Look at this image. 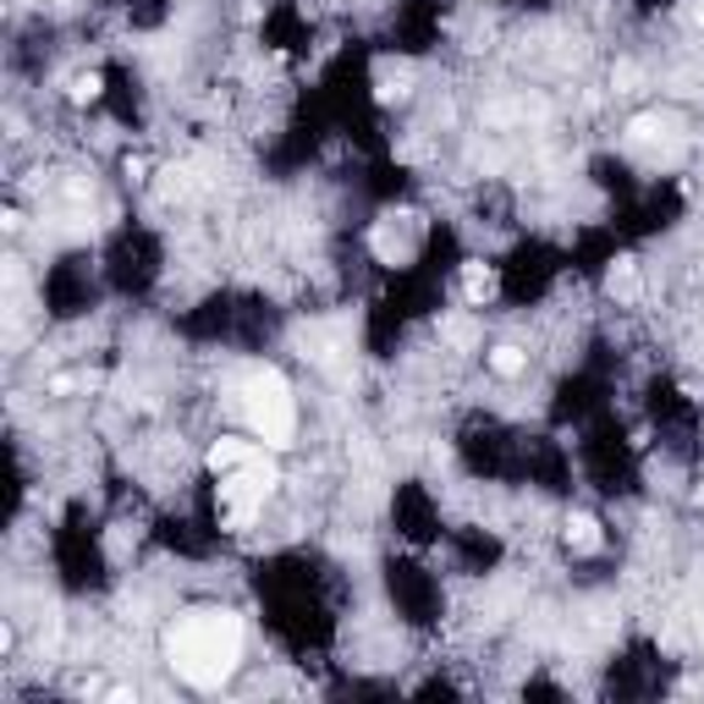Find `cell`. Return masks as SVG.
I'll return each instance as SVG.
<instances>
[{"label":"cell","instance_id":"4","mask_svg":"<svg viewBox=\"0 0 704 704\" xmlns=\"http://www.w3.org/2000/svg\"><path fill=\"white\" fill-rule=\"evenodd\" d=\"M259 452H271V447H259L253 435H215L210 447H204V468L221 479V474H231V468H242V463H253Z\"/></svg>","mask_w":704,"mask_h":704},{"label":"cell","instance_id":"8","mask_svg":"<svg viewBox=\"0 0 704 704\" xmlns=\"http://www.w3.org/2000/svg\"><path fill=\"white\" fill-rule=\"evenodd\" d=\"M100 95H105V77H100V72H77L72 88H66L72 105H100Z\"/></svg>","mask_w":704,"mask_h":704},{"label":"cell","instance_id":"3","mask_svg":"<svg viewBox=\"0 0 704 704\" xmlns=\"http://www.w3.org/2000/svg\"><path fill=\"white\" fill-rule=\"evenodd\" d=\"M276 485H281L276 457H271V452H259L253 463H242V468H231V474L215 479V501H221V512H226L231 528H248V523L264 512V501L276 495Z\"/></svg>","mask_w":704,"mask_h":704},{"label":"cell","instance_id":"7","mask_svg":"<svg viewBox=\"0 0 704 704\" xmlns=\"http://www.w3.org/2000/svg\"><path fill=\"white\" fill-rule=\"evenodd\" d=\"M463 298H468V309H485L490 298H495V271L485 259H468L463 264Z\"/></svg>","mask_w":704,"mask_h":704},{"label":"cell","instance_id":"5","mask_svg":"<svg viewBox=\"0 0 704 704\" xmlns=\"http://www.w3.org/2000/svg\"><path fill=\"white\" fill-rule=\"evenodd\" d=\"M562 540L573 556H600L605 551V523L594 512H567L562 517Z\"/></svg>","mask_w":704,"mask_h":704},{"label":"cell","instance_id":"6","mask_svg":"<svg viewBox=\"0 0 704 704\" xmlns=\"http://www.w3.org/2000/svg\"><path fill=\"white\" fill-rule=\"evenodd\" d=\"M485 369H490L495 380H523V375H528V352H523L517 341H495V347L485 352Z\"/></svg>","mask_w":704,"mask_h":704},{"label":"cell","instance_id":"1","mask_svg":"<svg viewBox=\"0 0 704 704\" xmlns=\"http://www.w3.org/2000/svg\"><path fill=\"white\" fill-rule=\"evenodd\" d=\"M242 650H248L242 616L226 605H193L165 628V666L199 693L226 688L242 666Z\"/></svg>","mask_w":704,"mask_h":704},{"label":"cell","instance_id":"2","mask_svg":"<svg viewBox=\"0 0 704 704\" xmlns=\"http://www.w3.org/2000/svg\"><path fill=\"white\" fill-rule=\"evenodd\" d=\"M237 413L259 447H271V452L298 447V397H292V380L281 369H271V364L248 369L237 386Z\"/></svg>","mask_w":704,"mask_h":704}]
</instances>
